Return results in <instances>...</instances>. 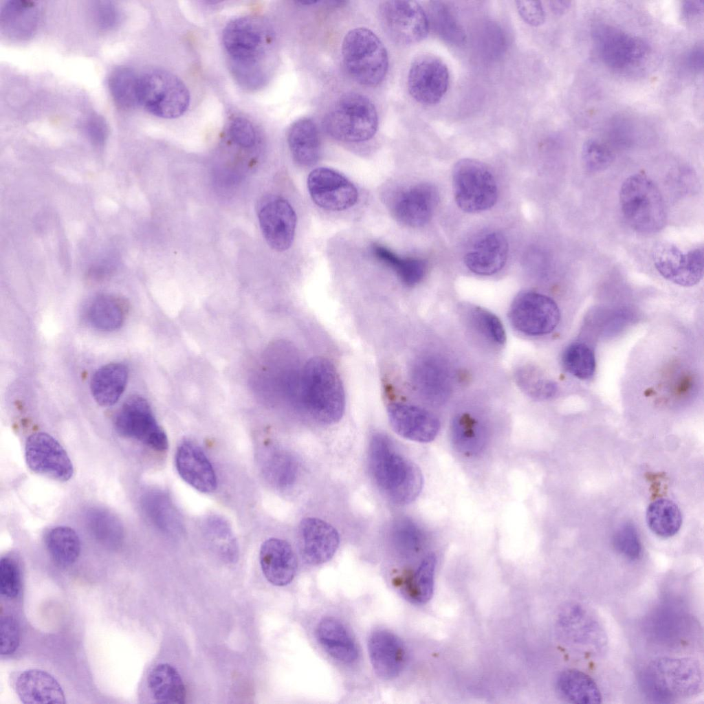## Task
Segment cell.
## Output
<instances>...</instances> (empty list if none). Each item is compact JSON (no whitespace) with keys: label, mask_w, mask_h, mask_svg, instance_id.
<instances>
[{"label":"cell","mask_w":704,"mask_h":704,"mask_svg":"<svg viewBox=\"0 0 704 704\" xmlns=\"http://www.w3.org/2000/svg\"><path fill=\"white\" fill-rule=\"evenodd\" d=\"M472 316L479 329L492 341L499 344L505 342V329L496 316L481 307L474 308Z\"/></svg>","instance_id":"cell-52"},{"label":"cell","mask_w":704,"mask_h":704,"mask_svg":"<svg viewBox=\"0 0 704 704\" xmlns=\"http://www.w3.org/2000/svg\"><path fill=\"white\" fill-rule=\"evenodd\" d=\"M564 642L575 652L595 657L607 646V636L597 617L588 608L575 602L565 606L558 619Z\"/></svg>","instance_id":"cell-10"},{"label":"cell","mask_w":704,"mask_h":704,"mask_svg":"<svg viewBox=\"0 0 704 704\" xmlns=\"http://www.w3.org/2000/svg\"><path fill=\"white\" fill-rule=\"evenodd\" d=\"M138 75L131 69L119 67L111 72L108 87L114 103L120 109H130L138 104Z\"/></svg>","instance_id":"cell-44"},{"label":"cell","mask_w":704,"mask_h":704,"mask_svg":"<svg viewBox=\"0 0 704 704\" xmlns=\"http://www.w3.org/2000/svg\"><path fill=\"white\" fill-rule=\"evenodd\" d=\"M222 40L237 81L250 89L261 87L267 81L275 43L271 25L258 16L238 17L226 25Z\"/></svg>","instance_id":"cell-1"},{"label":"cell","mask_w":704,"mask_h":704,"mask_svg":"<svg viewBox=\"0 0 704 704\" xmlns=\"http://www.w3.org/2000/svg\"><path fill=\"white\" fill-rule=\"evenodd\" d=\"M593 38L602 60L614 69L637 63L650 50L648 43L641 38L606 24L594 28Z\"/></svg>","instance_id":"cell-14"},{"label":"cell","mask_w":704,"mask_h":704,"mask_svg":"<svg viewBox=\"0 0 704 704\" xmlns=\"http://www.w3.org/2000/svg\"><path fill=\"white\" fill-rule=\"evenodd\" d=\"M113 424L120 436L135 439L155 451L163 452L168 447L165 432L142 397L129 398L116 413Z\"/></svg>","instance_id":"cell-11"},{"label":"cell","mask_w":704,"mask_h":704,"mask_svg":"<svg viewBox=\"0 0 704 704\" xmlns=\"http://www.w3.org/2000/svg\"><path fill=\"white\" fill-rule=\"evenodd\" d=\"M556 688L559 695L570 703H602V694L594 680L577 669H566L561 672L557 676Z\"/></svg>","instance_id":"cell-33"},{"label":"cell","mask_w":704,"mask_h":704,"mask_svg":"<svg viewBox=\"0 0 704 704\" xmlns=\"http://www.w3.org/2000/svg\"><path fill=\"white\" fill-rule=\"evenodd\" d=\"M1 654L7 656L13 654L20 643V628L16 618L12 615L1 618Z\"/></svg>","instance_id":"cell-55"},{"label":"cell","mask_w":704,"mask_h":704,"mask_svg":"<svg viewBox=\"0 0 704 704\" xmlns=\"http://www.w3.org/2000/svg\"><path fill=\"white\" fill-rule=\"evenodd\" d=\"M204 531L209 539L219 548L221 553L230 558L236 553V544L232 530L222 517L213 515L204 522Z\"/></svg>","instance_id":"cell-47"},{"label":"cell","mask_w":704,"mask_h":704,"mask_svg":"<svg viewBox=\"0 0 704 704\" xmlns=\"http://www.w3.org/2000/svg\"><path fill=\"white\" fill-rule=\"evenodd\" d=\"M368 464L375 484L394 503L407 504L419 495L423 483L420 470L401 454L384 434L372 436Z\"/></svg>","instance_id":"cell-2"},{"label":"cell","mask_w":704,"mask_h":704,"mask_svg":"<svg viewBox=\"0 0 704 704\" xmlns=\"http://www.w3.org/2000/svg\"><path fill=\"white\" fill-rule=\"evenodd\" d=\"M639 681L648 697L660 703L693 697L703 687L701 666L690 657L655 659L641 672Z\"/></svg>","instance_id":"cell-4"},{"label":"cell","mask_w":704,"mask_h":704,"mask_svg":"<svg viewBox=\"0 0 704 704\" xmlns=\"http://www.w3.org/2000/svg\"><path fill=\"white\" fill-rule=\"evenodd\" d=\"M298 404L314 421L323 424L338 421L345 408V394L340 377L333 364L323 358H313L300 373Z\"/></svg>","instance_id":"cell-3"},{"label":"cell","mask_w":704,"mask_h":704,"mask_svg":"<svg viewBox=\"0 0 704 704\" xmlns=\"http://www.w3.org/2000/svg\"><path fill=\"white\" fill-rule=\"evenodd\" d=\"M388 417L399 436L417 442H430L437 435L440 422L433 414L417 406L395 402L387 408Z\"/></svg>","instance_id":"cell-21"},{"label":"cell","mask_w":704,"mask_h":704,"mask_svg":"<svg viewBox=\"0 0 704 704\" xmlns=\"http://www.w3.org/2000/svg\"><path fill=\"white\" fill-rule=\"evenodd\" d=\"M613 544L619 553L630 560H637L641 556V542L636 528L630 523H625L617 530Z\"/></svg>","instance_id":"cell-51"},{"label":"cell","mask_w":704,"mask_h":704,"mask_svg":"<svg viewBox=\"0 0 704 704\" xmlns=\"http://www.w3.org/2000/svg\"><path fill=\"white\" fill-rule=\"evenodd\" d=\"M687 62L689 67L696 72L703 69V50L702 46H696L688 53Z\"/></svg>","instance_id":"cell-60"},{"label":"cell","mask_w":704,"mask_h":704,"mask_svg":"<svg viewBox=\"0 0 704 704\" xmlns=\"http://www.w3.org/2000/svg\"><path fill=\"white\" fill-rule=\"evenodd\" d=\"M518 12L525 22L532 26H539L545 20V13L540 1H518Z\"/></svg>","instance_id":"cell-56"},{"label":"cell","mask_w":704,"mask_h":704,"mask_svg":"<svg viewBox=\"0 0 704 704\" xmlns=\"http://www.w3.org/2000/svg\"><path fill=\"white\" fill-rule=\"evenodd\" d=\"M392 531L395 541L406 549L416 550L422 542L421 530L410 520H398L395 523Z\"/></svg>","instance_id":"cell-54"},{"label":"cell","mask_w":704,"mask_h":704,"mask_svg":"<svg viewBox=\"0 0 704 704\" xmlns=\"http://www.w3.org/2000/svg\"><path fill=\"white\" fill-rule=\"evenodd\" d=\"M143 509L146 514L162 531L176 534L182 531V524L178 514L169 499L160 492H151L142 498Z\"/></svg>","instance_id":"cell-39"},{"label":"cell","mask_w":704,"mask_h":704,"mask_svg":"<svg viewBox=\"0 0 704 704\" xmlns=\"http://www.w3.org/2000/svg\"><path fill=\"white\" fill-rule=\"evenodd\" d=\"M85 521L90 534L102 544L115 547L122 542V525L109 511L99 507L90 508L85 514Z\"/></svg>","instance_id":"cell-41"},{"label":"cell","mask_w":704,"mask_h":704,"mask_svg":"<svg viewBox=\"0 0 704 704\" xmlns=\"http://www.w3.org/2000/svg\"><path fill=\"white\" fill-rule=\"evenodd\" d=\"M703 1H685L681 7L682 16L687 20L698 17L703 13Z\"/></svg>","instance_id":"cell-59"},{"label":"cell","mask_w":704,"mask_h":704,"mask_svg":"<svg viewBox=\"0 0 704 704\" xmlns=\"http://www.w3.org/2000/svg\"><path fill=\"white\" fill-rule=\"evenodd\" d=\"M38 21L39 10L35 2L11 0L1 6V32L9 38H29L35 32Z\"/></svg>","instance_id":"cell-28"},{"label":"cell","mask_w":704,"mask_h":704,"mask_svg":"<svg viewBox=\"0 0 704 704\" xmlns=\"http://www.w3.org/2000/svg\"><path fill=\"white\" fill-rule=\"evenodd\" d=\"M298 531L302 556L307 563L320 564L333 556L340 536L332 525L321 519L309 517L301 520Z\"/></svg>","instance_id":"cell-22"},{"label":"cell","mask_w":704,"mask_h":704,"mask_svg":"<svg viewBox=\"0 0 704 704\" xmlns=\"http://www.w3.org/2000/svg\"><path fill=\"white\" fill-rule=\"evenodd\" d=\"M703 250L683 253L676 245L661 242L652 250L655 268L666 279L681 286L691 287L703 276Z\"/></svg>","instance_id":"cell-16"},{"label":"cell","mask_w":704,"mask_h":704,"mask_svg":"<svg viewBox=\"0 0 704 704\" xmlns=\"http://www.w3.org/2000/svg\"><path fill=\"white\" fill-rule=\"evenodd\" d=\"M378 126V116L372 101L366 96L350 92L338 98L325 115L323 127L336 140L362 142L371 139Z\"/></svg>","instance_id":"cell-7"},{"label":"cell","mask_w":704,"mask_h":704,"mask_svg":"<svg viewBox=\"0 0 704 704\" xmlns=\"http://www.w3.org/2000/svg\"><path fill=\"white\" fill-rule=\"evenodd\" d=\"M175 465L181 478L202 493L212 492L217 487L214 470L201 449L196 444L184 441L178 447Z\"/></svg>","instance_id":"cell-24"},{"label":"cell","mask_w":704,"mask_h":704,"mask_svg":"<svg viewBox=\"0 0 704 704\" xmlns=\"http://www.w3.org/2000/svg\"><path fill=\"white\" fill-rule=\"evenodd\" d=\"M147 684L152 696L157 703H185L184 684L177 670L170 664L163 663L153 667L148 675Z\"/></svg>","instance_id":"cell-34"},{"label":"cell","mask_w":704,"mask_h":704,"mask_svg":"<svg viewBox=\"0 0 704 704\" xmlns=\"http://www.w3.org/2000/svg\"><path fill=\"white\" fill-rule=\"evenodd\" d=\"M138 104L151 114L166 119L181 116L190 103L185 84L175 74L151 69L139 75Z\"/></svg>","instance_id":"cell-8"},{"label":"cell","mask_w":704,"mask_h":704,"mask_svg":"<svg viewBox=\"0 0 704 704\" xmlns=\"http://www.w3.org/2000/svg\"><path fill=\"white\" fill-rule=\"evenodd\" d=\"M97 21L102 28L113 27L118 20V12L111 2H99L96 8Z\"/></svg>","instance_id":"cell-58"},{"label":"cell","mask_w":704,"mask_h":704,"mask_svg":"<svg viewBox=\"0 0 704 704\" xmlns=\"http://www.w3.org/2000/svg\"><path fill=\"white\" fill-rule=\"evenodd\" d=\"M372 252L379 261L393 270L406 285L414 286L425 276L426 264L422 259L400 257L381 244H373Z\"/></svg>","instance_id":"cell-38"},{"label":"cell","mask_w":704,"mask_h":704,"mask_svg":"<svg viewBox=\"0 0 704 704\" xmlns=\"http://www.w3.org/2000/svg\"><path fill=\"white\" fill-rule=\"evenodd\" d=\"M85 130L92 142L97 145L102 144L107 138V124L98 115H93L88 118Z\"/></svg>","instance_id":"cell-57"},{"label":"cell","mask_w":704,"mask_h":704,"mask_svg":"<svg viewBox=\"0 0 704 704\" xmlns=\"http://www.w3.org/2000/svg\"><path fill=\"white\" fill-rule=\"evenodd\" d=\"M227 135L232 144L244 149L253 148L258 138L255 126L243 116H236L230 120Z\"/></svg>","instance_id":"cell-49"},{"label":"cell","mask_w":704,"mask_h":704,"mask_svg":"<svg viewBox=\"0 0 704 704\" xmlns=\"http://www.w3.org/2000/svg\"><path fill=\"white\" fill-rule=\"evenodd\" d=\"M379 16L384 32L399 45L419 43L429 31L428 16L416 1H382L379 6Z\"/></svg>","instance_id":"cell-12"},{"label":"cell","mask_w":704,"mask_h":704,"mask_svg":"<svg viewBox=\"0 0 704 704\" xmlns=\"http://www.w3.org/2000/svg\"><path fill=\"white\" fill-rule=\"evenodd\" d=\"M313 201L329 211H342L354 206L358 198L355 185L339 172L326 167L313 170L307 178Z\"/></svg>","instance_id":"cell-19"},{"label":"cell","mask_w":704,"mask_h":704,"mask_svg":"<svg viewBox=\"0 0 704 704\" xmlns=\"http://www.w3.org/2000/svg\"><path fill=\"white\" fill-rule=\"evenodd\" d=\"M21 588V571L18 562L12 557H2L0 561V593L2 596L14 599Z\"/></svg>","instance_id":"cell-48"},{"label":"cell","mask_w":704,"mask_h":704,"mask_svg":"<svg viewBox=\"0 0 704 704\" xmlns=\"http://www.w3.org/2000/svg\"><path fill=\"white\" fill-rule=\"evenodd\" d=\"M452 175L454 199L463 211L478 212L496 204V182L483 162L470 158L460 160L454 164Z\"/></svg>","instance_id":"cell-9"},{"label":"cell","mask_w":704,"mask_h":704,"mask_svg":"<svg viewBox=\"0 0 704 704\" xmlns=\"http://www.w3.org/2000/svg\"><path fill=\"white\" fill-rule=\"evenodd\" d=\"M125 316L124 304L111 295H99L89 303L86 318L94 328L105 331L118 329L122 324Z\"/></svg>","instance_id":"cell-36"},{"label":"cell","mask_w":704,"mask_h":704,"mask_svg":"<svg viewBox=\"0 0 704 704\" xmlns=\"http://www.w3.org/2000/svg\"><path fill=\"white\" fill-rule=\"evenodd\" d=\"M534 369H522L518 373L517 380L520 386L531 396L546 398L553 394L554 384L541 378Z\"/></svg>","instance_id":"cell-53"},{"label":"cell","mask_w":704,"mask_h":704,"mask_svg":"<svg viewBox=\"0 0 704 704\" xmlns=\"http://www.w3.org/2000/svg\"><path fill=\"white\" fill-rule=\"evenodd\" d=\"M443 363L436 357L427 356L417 360L412 367L414 385L430 401L442 402L450 390L449 372Z\"/></svg>","instance_id":"cell-29"},{"label":"cell","mask_w":704,"mask_h":704,"mask_svg":"<svg viewBox=\"0 0 704 704\" xmlns=\"http://www.w3.org/2000/svg\"><path fill=\"white\" fill-rule=\"evenodd\" d=\"M571 5V2L568 1H554L550 2V7L555 14H562L566 11Z\"/></svg>","instance_id":"cell-61"},{"label":"cell","mask_w":704,"mask_h":704,"mask_svg":"<svg viewBox=\"0 0 704 704\" xmlns=\"http://www.w3.org/2000/svg\"><path fill=\"white\" fill-rule=\"evenodd\" d=\"M45 546L52 560L61 566L73 564L80 553V541L76 531L68 527L50 529L45 536Z\"/></svg>","instance_id":"cell-37"},{"label":"cell","mask_w":704,"mask_h":704,"mask_svg":"<svg viewBox=\"0 0 704 704\" xmlns=\"http://www.w3.org/2000/svg\"><path fill=\"white\" fill-rule=\"evenodd\" d=\"M15 692L25 704H63L64 691L50 673L40 669H28L20 673L14 682Z\"/></svg>","instance_id":"cell-27"},{"label":"cell","mask_w":704,"mask_h":704,"mask_svg":"<svg viewBox=\"0 0 704 704\" xmlns=\"http://www.w3.org/2000/svg\"><path fill=\"white\" fill-rule=\"evenodd\" d=\"M646 522L654 534L662 538H669L675 535L681 528V513L673 501L658 499L648 506Z\"/></svg>","instance_id":"cell-40"},{"label":"cell","mask_w":704,"mask_h":704,"mask_svg":"<svg viewBox=\"0 0 704 704\" xmlns=\"http://www.w3.org/2000/svg\"><path fill=\"white\" fill-rule=\"evenodd\" d=\"M316 637L324 650L337 661L351 663L357 659L356 643L344 625L337 619H322L318 624Z\"/></svg>","instance_id":"cell-31"},{"label":"cell","mask_w":704,"mask_h":704,"mask_svg":"<svg viewBox=\"0 0 704 704\" xmlns=\"http://www.w3.org/2000/svg\"><path fill=\"white\" fill-rule=\"evenodd\" d=\"M260 564L265 578L276 586H285L294 579L297 560L290 544L284 540L272 538L261 545Z\"/></svg>","instance_id":"cell-26"},{"label":"cell","mask_w":704,"mask_h":704,"mask_svg":"<svg viewBox=\"0 0 704 704\" xmlns=\"http://www.w3.org/2000/svg\"><path fill=\"white\" fill-rule=\"evenodd\" d=\"M428 19L429 27L431 26L444 41L456 46L465 43L466 36L463 28L445 3L430 1Z\"/></svg>","instance_id":"cell-42"},{"label":"cell","mask_w":704,"mask_h":704,"mask_svg":"<svg viewBox=\"0 0 704 704\" xmlns=\"http://www.w3.org/2000/svg\"><path fill=\"white\" fill-rule=\"evenodd\" d=\"M128 368L121 363H110L98 369L91 380V392L95 401L102 406L116 404L124 391Z\"/></svg>","instance_id":"cell-32"},{"label":"cell","mask_w":704,"mask_h":704,"mask_svg":"<svg viewBox=\"0 0 704 704\" xmlns=\"http://www.w3.org/2000/svg\"><path fill=\"white\" fill-rule=\"evenodd\" d=\"M407 84L410 96L417 102L425 105L435 104L448 90V67L435 56L420 55L411 63Z\"/></svg>","instance_id":"cell-18"},{"label":"cell","mask_w":704,"mask_h":704,"mask_svg":"<svg viewBox=\"0 0 704 704\" xmlns=\"http://www.w3.org/2000/svg\"><path fill=\"white\" fill-rule=\"evenodd\" d=\"M342 56L349 76L366 87H376L386 76L388 57L378 36L365 28L349 30L342 43Z\"/></svg>","instance_id":"cell-6"},{"label":"cell","mask_w":704,"mask_h":704,"mask_svg":"<svg viewBox=\"0 0 704 704\" xmlns=\"http://www.w3.org/2000/svg\"><path fill=\"white\" fill-rule=\"evenodd\" d=\"M257 215L267 244L278 252L289 248L294 241L297 220L290 204L280 196H265L258 204Z\"/></svg>","instance_id":"cell-17"},{"label":"cell","mask_w":704,"mask_h":704,"mask_svg":"<svg viewBox=\"0 0 704 704\" xmlns=\"http://www.w3.org/2000/svg\"><path fill=\"white\" fill-rule=\"evenodd\" d=\"M436 557L433 553L427 555L418 568L408 577L404 591L407 597L413 603L423 604L432 597Z\"/></svg>","instance_id":"cell-43"},{"label":"cell","mask_w":704,"mask_h":704,"mask_svg":"<svg viewBox=\"0 0 704 704\" xmlns=\"http://www.w3.org/2000/svg\"><path fill=\"white\" fill-rule=\"evenodd\" d=\"M619 204L629 226L640 233L653 234L666 223V211L662 195L647 175H632L623 182Z\"/></svg>","instance_id":"cell-5"},{"label":"cell","mask_w":704,"mask_h":704,"mask_svg":"<svg viewBox=\"0 0 704 704\" xmlns=\"http://www.w3.org/2000/svg\"><path fill=\"white\" fill-rule=\"evenodd\" d=\"M438 202L437 188L428 183H419L397 192L391 200L390 208L398 222L418 228L430 221Z\"/></svg>","instance_id":"cell-20"},{"label":"cell","mask_w":704,"mask_h":704,"mask_svg":"<svg viewBox=\"0 0 704 704\" xmlns=\"http://www.w3.org/2000/svg\"><path fill=\"white\" fill-rule=\"evenodd\" d=\"M319 2H320L319 1H313L312 0V1H298V3H299L300 4H302V5H311V4H316V3H319Z\"/></svg>","instance_id":"cell-62"},{"label":"cell","mask_w":704,"mask_h":704,"mask_svg":"<svg viewBox=\"0 0 704 704\" xmlns=\"http://www.w3.org/2000/svg\"><path fill=\"white\" fill-rule=\"evenodd\" d=\"M582 158L588 170L599 172L610 166L613 155L610 149L602 143L595 140H588L583 145Z\"/></svg>","instance_id":"cell-50"},{"label":"cell","mask_w":704,"mask_h":704,"mask_svg":"<svg viewBox=\"0 0 704 704\" xmlns=\"http://www.w3.org/2000/svg\"><path fill=\"white\" fill-rule=\"evenodd\" d=\"M25 456L28 468L36 474L62 482L73 476L74 467L67 452L49 434L36 432L29 436Z\"/></svg>","instance_id":"cell-15"},{"label":"cell","mask_w":704,"mask_h":704,"mask_svg":"<svg viewBox=\"0 0 704 704\" xmlns=\"http://www.w3.org/2000/svg\"><path fill=\"white\" fill-rule=\"evenodd\" d=\"M263 471L267 478L278 487H288L296 478V462L287 453L270 450L263 456Z\"/></svg>","instance_id":"cell-45"},{"label":"cell","mask_w":704,"mask_h":704,"mask_svg":"<svg viewBox=\"0 0 704 704\" xmlns=\"http://www.w3.org/2000/svg\"><path fill=\"white\" fill-rule=\"evenodd\" d=\"M562 360L566 371L579 379L588 380L595 373V354L586 344L575 342L569 345L562 354Z\"/></svg>","instance_id":"cell-46"},{"label":"cell","mask_w":704,"mask_h":704,"mask_svg":"<svg viewBox=\"0 0 704 704\" xmlns=\"http://www.w3.org/2000/svg\"><path fill=\"white\" fill-rule=\"evenodd\" d=\"M451 437L454 448L466 456L480 453L487 443L484 425L468 412L456 415L452 423Z\"/></svg>","instance_id":"cell-35"},{"label":"cell","mask_w":704,"mask_h":704,"mask_svg":"<svg viewBox=\"0 0 704 704\" xmlns=\"http://www.w3.org/2000/svg\"><path fill=\"white\" fill-rule=\"evenodd\" d=\"M368 650L375 674L384 680L399 675L406 663V650L401 639L387 630H377L369 637Z\"/></svg>","instance_id":"cell-23"},{"label":"cell","mask_w":704,"mask_h":704,"mask_svg":"<svg viewBox=\"0 0 704 704\" xmlns=\"http://www.w3.org/2000/svg\"><path fill=\"white\" fill-rule=\"evenodd\" d=\"M509 320L517 331L529 336H543L558 326L560 313L556 302L547 296L524 292L516 296L509 311Z\"/></svg>","instance_id":"cell-13"},{"label":"cell","mask_w":704,"mask_h":704,"mask_svg":"<svg viewBox=\"0 0 704 704\" xmlns=\"http://www.w3.org/2000/svg\"><path fill=\"white\" fill-rule=\"evenodd\" d=\"M288 146L294 160L300 166H311L319 160L321 142L316 124L308 118L294 122L287 132Z\"/></svg>","instance_id":"cell-30"},{"label":"cell","mask_w":704,"mask_h":704,"mask_svg":"<svg viewBox=\"0 0 704 704\" xmlns=\"http://www.w3.org/2000/svg\"><path fill=\"white\" fill-rule=\"evenodd\" d=\"M508 243L499 232H488L478 239L464 256V263L472 272L483 276L494 274L505 265Z\"/></svg>","instance_id":"cell-25"}]
</instances>
